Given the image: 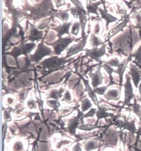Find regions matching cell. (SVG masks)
Returning a JSON list of instances; mask_svg holds the SVG:
<instances>
[{
	"label": "cell",
	"instance_id": "obj_1",
	"mask_svg": "<svg viewBox=\"0 0 141 151\" xmlns=\"http://www.w3.org/2000/svg\"><path fill=\"white\" fill-rule=\"evenodd\" d=\"M141 41L139 30L132 24L111 40L112 51L118 54L129 57L132 54L134 46Z\"/></svg>",
	"mask_w": 141,
	"mask_h": 151
},
{
	"label": "cell",
	"instance_id": "obj_2",
	"mask_svg": "<svg viewBox=\"0 0 141 151\" xmlns=\"http://www.w3.org/2000/svg\"><path fill=\"white\" fill-rule=\"evenodd\" d=\"M73 59H70L68 60L64 59V57L59 58L57 56H54L43 60L39 64L45 68H48L50 72H51L53 70H55L56 69L61 68L65 63L70 62Z\"/></svg>",
	"mask_w": 141,
	"mask_h": 151
},
{
	"label": "cell",
	"instance_id": "obj_3",
	"mask_svg": "<svg viewBox=\"0 0 141 151\" xmlns=\"http://www.w3.org/2000/svg\"><path fill=\"white\" fill-rule=\"evenodd\" d=\"M80 39L76 40L74 37H72L70 36L64 38H59L58 40L56 41L53 42L52 43H48V42H45V44H47L48 45H50L54 49L53 54L55 55H60L61 52L65 50L68 45L72 43L73 41H77L79 40Z\"/></svg>",
	"mask_w": 141,
	"mask_h": 151
},
{
	"label": "cell",
	"instance_id": "obj_4",
	"mask_svg": "<svg viewBox=\"0 0 141 151\" xmlns=\"http://www.w3.org/2000/svg\"><path fill=\"white\" fill-rule=\"evenodd\" d=\"M44 43V39H43L41 43L38 44V48L36 52H35V54L29 57L28 60H30V62H35V63H38L45 56L51 55L52 54H53V51L52 50V49L46 46Z\"/></svg>",
	"mask_w": 141,
	"mask_h": 151
},
{
	"label": "cell",
	"instance_id": "obj_5",
	"mask_svg": "<svg viewBox=\"0 0 141 151\" xmlns=\"http://www.w3.org/2000/svg\"><path fill=\"white\" fill-rule=\"evenodd\" d=\"M36 44L35 43H29V44H24L22 43L21 45L17 46L14 48L13 50L11 52H6V54L11 55L13 57L15 58L17 64H18V62H17V57L24 54L27 56V54H30L31 51L35 47Z\"/></svg>",
	"mask_w": 141,
	"mask_h": 151
},
{
	"label": "cell",
	"instance_id": "obj_6",
	"mask_svg": "<svg viewBox=\"0 0 141 151\" xmlns=\"http://www.w3.org/2000/svg\"><path fill=\"white\" fill-rule=\"evenodd\" d=\"M78 114L76 117H74L72 119H70L68 121V127L66 128H63L65 129L66 131L69 132L70 134L75 136V129L79 127V124L81 123H84V113L83 112H81L80 110L78 109Z\"/></svg>",
	"mask_w": 141,
	"mask_h": 151
},
{
	"label": "cell",
	"instance_id": "obj_7",
	"mask_svg": "<svg viewBox=\"0 0 141 151\" xmlns=\"http://www.w3.org/2000/svg\"><path fill=\"white\" fill-rule=\"evenodd\" d=\"M106 48H107V45L105 44L102 46L100 48L95 47L92 49H85V55L84 56V58L90 57L92 60L100 62L101 57L107 54V53H106Z\"/></svg>",
	"mask_w": 141,
	"mask_h": 151
},
{
	"label": "cell",
	"instance_id": "obj_8",
	"mask_svg": "<svg viewBox=\"0 0 141 151\" xmlns=\"http://www.w3.org/2000/svg\"><path fill=\"white\" fill-rule=\"evenodd\" d=\"M126 82L124 84L125 88V100L123 101L124 104H129L132 99L135 98V95L134 93V90L132 85L131 83V78L129 74L126 75Z\"/></svg>",
	"mask_w": 141,
	"mask_h": 151
},
{
	"label": "cell",
	"instance_id": "obj_9",
	"mask_svg": "<svg viewBox=\"0 0 141 151\" xmlns=\"http://www.w3.org/2000/svg\"><path fill=\"white\" fill-rule=\"evenodd\" d=\"M88 38V36L86 35V36L84 38H82V40L76 44L72 45L71 47H69L67 50V54L64 59H67L68 58H69L75 54H78L79 52L84 50V47L87 43V40Z\"/></svg>",
	"mask_w": 141,
	"mask_h": 151
},
{
	"label": "cell",
	"instance_id": "obj_10",
	"mask_svg": "<svg viewBox=\"0 0 141 151\" xmlns=\"http://www.w3.org/2000/svg\"><path fill=\"white\" fill-rule=\"evenodd\" d=\"M105 142L110 147H116L118 142L119 136L116 131L113 128H110L107 130L105 136L103 137Z\"/></svg>",
	"mask_w": 141,
	"mask_h": 151
},
{
	"label": "cell",
	"instance_id": "obj_11",
	"mask_svg": "<svg viewBox=\"0 0 141 151\" xmlns=\"http://www.w3.org/2000/svg\"><path fill=\"white\" fill-rule=\"evenodd\" d=\"M127 74L130 75L135 87L138 88L141 80V70L138 68L136 65L131 64L129 65V70L127 72Z\"/></svg>",
	"mask_w": 141,
	"mask_h": 151
},
{
	"label": "cell",
	"instance_id": "obj_12",
	"mask_svg": "<svg viewBox=\"0 0 141 151\" xmlns=\"http://www.w3.org/2000/svg\"><path fill=\"white\" fill-rule=\"evenodd\" d=\"M102 62H99V65L97 70L95 73H92L91 71L89 72V75L92 79V85L93 88H96L97 87L103 83V77L100 72V68H102Z\"/></svg>",
	"mask_w": 141,
	"mask_h": 151
},
{
	"label": "cell",
	"instance_id": "obj_13",
	"mask_svg": "<svg viewBox=\"0 0 141 151\" xmlns=\"http://www.w3.org/2000/svg\"><path fill=\"white\" fill-rule=\"evenodd\" d=\"M128 16H129V15H128ZM128 16L125 17V19L123 20L121 22L119 23L118 24L116 25L114 27L111 29L108 33L107 37L105 38V42L106 41L109 42L110 40L113 36H115L116 34L119 33L121 31H122L123 29H124L125 27H126L127 23L129 22V17H128Z\"/></svg>",
	"mask_w": 141,
	"mask_h": 151
},
{
	"label": "cell",
	"instance_id": "obj_14",
	"mask_svg": "<svg viewBox=\"0 0 141 151\" xmlns=\"http://www.w3.org/2000/svg\"><path fill=\"white\" fill-rule=\"evenodd\" d=\"M105 1H103V6H104V9L99 8L98 10L99 11L100 14V15H101V18L103 19L106 22V29H107V31H108L109 29L108 26H109V24H110V23H112V22L118 21V19L117 17H115L114 16H113L112 14H110L108 12V10L107 9V8H106V6H105Z\"/></svg>",
	"mask_w": 141,
	"mask_h": 151
},
{
	"label": "cell",
	"instance_id": "obj_15",
	"mask_svg": "<svg viewBox=\"0 0 141 151\" xmlns=\"http://www.w3.org/2000/svg\"><path fill=\"white\" fill-rule=\"evenodd\" d=\"M132 59V57L129 55L126 59L123 60L121 63L120 65L118 67V68L115 70V73L118 75V77L120 78V86H122V82H123V75L126 71V70L127 67V64L129 61H131Z\"/></svg>",
	"mask_w": 141,
	"mask_h": 151
},
{
	"label": "cell",
	"instance_id": "obj_16",
	"mask_svg": "<svg viewBox=\"0 0 141 151\" xmlns=\"http://www.w3.org/2000/svg\"><path fill=\"white\" fill-rule=\"evenodd\" d=\"M28 24L31 26V30L30 33L28 36V40H30L32 42L35 41H39L40 40L43 39V31H39L37 27H35L33 24H31L28 22Z\"/></svg>",
	"mask_w": 141,
	"mask_h": 151
},
{
	"label": "cell",
	"instance_id": "obj_17",
	"mask_svg": "<svg viewBox=\"0 0 141 151\" xmlns=\"http://www.w3.org/2000/svg\"><path fill=\"white\" fill-rule=\"evenodd\" d=\"M121 87L120 86L119 88H112L109 89L107 92L106 93L105 98L107 100H112V101H118L120 100L121 96Z\"/></svg>",
	"mask_w": 141,
	"mask_h": 151
},
{
	"label": "cell",
	"instance_id": "obj_18",
	"mask_svg": "<svg viewBox=\"0 0 141 151\" xmlns=\"http://www.w3.org/2000/svg\"><path fill=\"white\" fill-rule=\"evenodd\" d=\"M73 24L72 22H64V24L58 26L56 27L52 28L53 30L57 32V36L59 38H62V36L64 34H67L70 36L69 29Z\"/></svg>",
	"mask_w": 141,
	"mask_h": 151
},
{
	"label": "cell",
	"instance_id": "obj_19",
	"mask_svg": "<svg viewBox=\"0 0 141 151\" xmlns=\"http://www.w3.org/2000/svg\"><path fill=\"white\" fill-rule=\"evenodd\" d=\"M80 78L82 79V82H83L84 85L85 86V91H87L88 95H89L91 98V99L93 100L94 103H95L96 105L98 106V100H97V98L96 96L95 93H94L93 90L91 88V87L89 85V80L85 79L84 77H82V76H81V75H80Z\"/></svg>",
	"mask_w": 141,
	"mask_h": 151
},
{
	"label": "cell",
	"instance_id": "obj_20",
	"mask_svg": "<svg viewBox=\"0 0 141 151\" xmlns=\"http://www.w3.org/2000/svg\"><path fill=\"white\" fill-rule=\"evenodd\" d=\"M103 1H99L98 2L93 3L92 1H89V2L87 1V13L90 14H95L97 16H99V14L98 13V9L99 8V6L103 4Z\"/></svg>",
	"mask_w": 141,
	"mask_h": 151
},
{
	"label": "cell",
	"instance_id": "obj_21",
	"mask_svg": "<svg viewBox=\"0 0 141 151\" xmlns=\"http://www.w3.org/2000/svg\"><path fill=\"white\" fill-rule=\"evenodd\" d=\"M98 139H94L92 140H89L84 142V148L87 151H90L94 149L98 148Z\"/></svg>",
	"mask_w": 141,
	"mask_h": 151
},
{
	"label": "cell",
	"instance_id": "obj_22",
	"mask_svg": "<svg viewBox=\"0 0 141 151\" xmlns=\"http://www.w3.org/2000/svg\"><path fill=\"white\" fill-rule=\"evenodd\" d=\"M132 58H134V63H136L137 66L141 67V43L139 45L137 49L131 54L130 55Z\"/></svg>",
	"mask_w": 141,
	"mask_h": 151
},
{
	"label": "cell",
	"instance_id": "obj_23",
	"mask_svg": "<svg viewBox=\"0 0 141 151\" xmlns=\"http://www.w3.org/2000/svg\"><path fill=\"white\" fill-rule=\"evenodd\" d=\"M134 103L130 104V107L132 109V111L139 118L140 123L141 124V105L137 103L136 98H134Z\"/></svg>",
	"mask_w": 141,
	"mask_h": 151
},
{
	"label": "cell",
	"instance_id": "obj_24",
	"mask_svg": "<svg viewBox=\"0 0 141 151\" xmlns=\"http://www.w3.org/2000/svg\"><path fill=\"white\" fill-rule=\"evenodd\" d=\"M64 89L61 87L60 90L53 89L50 91L49 94L47 98H53V99L59 100L60 98L62 97V93L64 92Z\"/></svg>",
	"mask_w": 141,
	"mask_h": 151
},
{
	"label": "cell",
	"instance_id": "obj_25",
	"mask_svg": "<svg viewBox=\"0 0 141 151\" xmlns=\"http://www.w3.org/2000/svg\"><path fill=\"white\" fill-rule=\"evenodd\" d=\"M90 42L93 48L98 47L100 45L103 46V45H105V42H103L98 37L96 36L95 35L93 34H91Z\"/></svg>",
	"mask_w": 141,
	"mask_h": 151
},
{
	"label": "cell",
	"instance_id": "obj_26",
	"mask_svg": "<svg viewBox=\"0 0 141 151\" xmlns=\"http://www.w3.org/2000/svg\"><path fill=\"white\" fill-rule=\"evenodd\" d=\"M124 129L128 130L132 134H134L137 132V129L135 126V119L132 121H126L124 125Z\"/></svg>",
	"mask_w": 141,
	"mask_h": 151
},
{
	"label": "cell",
	"instance_id": "obj_27",
	"mask_svg": "<svg viewBox=\"0 0 141 151\" xmlns=\"http://www.w3.org/2000/svg\"><path fill=\"white\" fill-rule=\"evenodd\" d=\"M79 19L80 21L79 22L80 24V27L82 30V38H84V37L86 36L85 32V24L87 21V17L86 15L80 13Z\"/></svg>",
	"mask_w": 141,
	"mask_h": 151
},
{
	"label": "cell",
	"instance_id": "obj_28",
	"mask_svg": "<svg viewBox=\"0 0 141 151\" xmlns=\"http://www.w3.org/2000/svg\"><path fill=\"white\" fill-rule=\"evenodd\" d=\"M68 10L66 11H56V12L53 13V16H55L58 18H60L63 21H64V22H67L68 19H69V15L68 13Z\"/></svg>",
	"mask_w": 141,
	"mask_h": 151
},
{
	"label": "cell",
	"instance_id": "obj_29",
	"mask_svg": "<svg viewBox=\"0 0 141 151\" xmlns=\"http://www.w3.org/2000/svg\"><path fill=\"white\" fill-rule=\"evenodd\" d=\"M81 107H82V112L84 113L92 107V103L88 98H84V99L82 101Z\"/></svg>",
	"mask_w": 141,
	"mask_h": 151
},
{
	"label": "cell",
	"instance_id": "obj_30",
	"mask_svg": "<svg viewBox=\"0 0 141 151\" xmlns=\"http://www.w3.org/2000/svg\"><path fill=\"white\" fill-rule=\"evenodd\" d=\"M103 63H105V64H107L112 67H118L120 65L121 62H120V60L118 59L117 57H115L109 60L108 61H106L104 62Z\"/></svg>",
	"mask_w": 141,
	"mask_h": 151
},
{
	"label": "cell",
	"instance_id": "obj_31",
	"mask_svg": "<svg viewBox=\"0 0 141 151\" xmlns=\"http://www.w3.org/2000/svg\"><path fill=\"white\" fill-rule=\"evenodd\" d=\"M101 126L98 125H93V124H82L81 126H79L78 129L83 131H90L91 130H93L96 128H100Z\"/></svg>",
	"mask_w": 141,
	"mask_h": 151
},
{
	"label": "cell",
	"instance_id": "obj_32",
	"mask_svg": "<svg viewBox=\"0 0 141 151\" xmlns=\"http://www.w3.org/2000/svg\"><path fill=\"white\" fill-rule=\"evenodd\" d=\"M71 2L73 3V4H74L75 8H77L82 14H83L84 15L87 14V13L86 12V11L84 9L83 5H82V3L80 1H78V0H74V1H71Z\"/></svg>",
	"mask_w": 141,
	"mask_h": 151
},
{
	"label": "cell",
	"instance_id": "obj_33",
	"mask_svg": "<svg viewBox=\"0 0 141 151\" xmlns=\"http://www.w3.org/2000/svg\"><path fill=\"white\" fill-rule=\"evenodd\" d=\"M46 104H48V106H50V107L53 108V109L56 110L58 113H59L58 108L60 106V102L56 101V100H49V101H46Z\"/></svg>",
	"mask_w": 141,
	"mask_h": 151
},
{
	"label": "cell",
	"instance_id": "obj_34",
	"mask_svg": "<svg viewBox=\"0 0 141 151\" xmlns=\"http://www.w3.org/2000/svg\"><path fill=\"white\" fill-rule=\"evenodd\" d=\"M80 27V22H75L72 26V29H71V31H70V33H71L73 35H74V36H77L79 33Z\"/></svg>",
	"mask_w": 141,
	"mask_h": 151
},
{
	"label": "cell",
	"instance_id": "obj_35",
	"mask_svg": "<svg viewBox=\"0 0 141 151\" xmlns=\"http://www.w3.org/2000/svg\"><path fill=\"white\" fill-rule=\"evenodd\" d=\"M108 88V86L97 87V88L93 89V91L95 94H98L99 95H105Z\"/></svg>",
	"mask_w": 141,
	"mask_h": 151
},
{
	"label": "cell",
	"instance_id": "obj_36",
	"mask_svg": "<svg viewBox=\"0 0 141 151\" xmlns=\"http://www.w3.org/2000/svg\"><path fill=\"white\" fill-rule=\"evenodd\" d=\"M116 13L118 14H122V15L126 14V9L120 3H116Z\"/></svg>",
	"mask_w": 141,
	"mask_h": 151
},
{
	"label": "cell",
	"instance_id": "obj_37",
	"mask_svg": "<svg viewBox=\"0 0 141 151\" xmlns=\"http://www.w3.org/2000/svg\"><path fill=\"white\" fill-rule=\"evenodd\" d=\"M31 89H27V90H23L22 91H20V93L18 95V100L21 101V102H23V101L24 100L27 95V93L29 92V90Z\"/></svg>",
	"mask_w": 141,
	"mask_h": 151
},
{
	"label": "cell",
	"instance_id": "obj_38",
	"mask_svg": "<svg viewBox=\"0 0 141 151\" xmlns=\"http://www.w3.org/2000/svg\"><path fill=\"white\" fill-rule=\"evenodd\" d=\"M51 21V18H49V19H46L42 22H40V24L37 26V29H45V27H46L47 26H48L50 24V22Z\"/></svg>",
	"mask_w": 141,
	"mask_h": 151
},
{
	"label": "cell",
	"instance_id": "obj_39",
	"mask_svg": "<svg viewBox=\"0 0 141 151\" xmlns=\"http://www.w3.org/2000/svg\"><path fill=\"white\" fill-rule=\"evenodd\" d=\"M23 144L20 141H17L13 146V151H22L24 149Z\"/></svg>",
	"mask_w": 141,
	"mask_h": 151
},
{
	"label": "cell",
	"instance_id": "obj_40",
	"mask_svg": "<svg viewBox=\"0 0 141 151\" xmlns=\"http://www.w3.org/2000/svg\"><path fill=\"white\" fill-rule=\"evenodd\" d=\"M72 100V97L71 95H70V93L69 90L66 91L65 93H64V98L62 99V101H66V102H70V101Z\"/></svg>",
	"mask_w": 141,
	"mask_h": 151
},
{
	"label": "cell",
	"instance_id": "obj_41",
	"mask_svg": "<svg viewBox=\"0 0 141 151\" xmlns=\"http://www.w3.org/2000/svg\"><path fill=\"white\" fill-rule=\"evenodd\" d=\"M69 11L70 13H71L73 16L75 17V18H79V14L80 13H81L80 11L76 8H74V7H73V8H70L69 9Z\"/></svg>",
	"mask_w": 141,
	"mask_h": 151
},
{
	"label": "cell",
	"instance_id": "obj_42",
	"mask_svg": "<svg viewBox=\"0 0 141 151\" xmlns=\"http://www.w3.org/2000/svg\"><path fill=\"white\" fill-rule=\"evenodd\" d=\"M97 113V109L95 108H91L90 109V111L88 112L87 114H85L83 118H93V116L95 115Z\"/></svg>",
	"mask_w": 141,
	"mask_h": 151
},
{
	"label": "cell",
	"instance_id": "obj_43",
	"mask_svg": "<svg viewBox=\"0 0 141 151\" xmlns=\"http://www.w3.org/2000/svg\"><path fill=\"white\" fill-rule=\"evenodd\" d=\"M36 103H37V101H35L33 98H31L30 100H29L27 102V105H28V107L32 109H35L37 108V105H36Z\"/></svg>",
	"mask_w": 141,
	"mask_h": 151
},
{
	"label": "cell",
	"instance_id": "obj_44",
	"mask_svg": "<svg viewBox=\"0 0 141 151\" xmlns=\"http://www.w3.org/2000/svg\"><path fill=\"white\" fill-rule=\"evenodd\" d=\"M11 110H9V108H8V110H4V119L6 122H8L11 120Z\"/></svg>",
	"mask_w": 141,
	"mask_h": 151
},
{
	"label": "cell",
	"instance_id": "obj_45",
	"mask_svg": "<svg viewBox=\"0 0 141 151\" xmlns=\"http://www.w3.org/2000/svg\"><path fill=\"white\" fill-rule=\"evenodd\" d=\"M100 26L99 23L98 22L95 24V27H94L93 34H98L100 33Z\"/></svg>",
	"mask_w": 141,
	"mask_h": 151
},
{
	"label": "cell",
	"instance_id": "obj_46",
	"mask_svg": "<svg viewBox=\"0 0 141 151\" xmlns=\"http://www.w3.org/2000/svg\"><path fill=\"white\" fill-rule=\"evenodd\" d=\"M55 3L56 5L57 8H60V6H64V5L66 4V3L64 1H55Z\"/></svg>",
	"mask_w": 141,
	"mask_h": 151
},
{
	"label": "cell",
	"instance_id": "obj_47",
	"mask_svg": "<svg viewBox=\"0 0 141 151\" xmlns=\"http://www.w3.org/2000/svg\"><path fill=\"white\" fill-rule=\"evenodd\" d=\"M123 2H125V3L127 5V6L128 7L129 9H132V6H133V3L134 1H124Z\"/></svg>",
	"mask_w": 141,
	"mask_h": 151
},
{
	"label": "cell",
	"instance_id": "obj_48",
	"mask_svg": "<svg viewBox=\"0 0 141 151\" xmlns=\"http://www.w3.org/2000/svg\"><path fill=\"white\" fill-rule=\"evenodd\" d=\"M73 151H82V149H81L80 144H75V146L73 147Z\"/></svg>",
	"mask_w": 141,
	"mask_h": 151
},
{
	"label": "cell",
	"instance_id": "obj_49",
	"mask_svg": "<svg viewBox=\"0 0 141 151\" xmlns=\"http://www.w3.org/2000/svg\"><path fill=\"white\" fill-rule=\"evenodd\" d=\"M140 136H141V125H140V126L139 127V131H137V137H136V139H137V140H139Z\"/></svg>",
	"mask_w": 141,
	"mask_h": 151
},
{
	"label": "cell",
	"instance_id": "obj_50",
	"mask_svg": "<svg viewBox=\"0 0 141 151\" xmlns=\"http://www.w3.org/2000/svg\"><path fill=\"white\" fill-rule=\"evenodd\" d=\"M8 103L11 104H13L14 103V100L13 99V98H9L8 99Z\"/></svg>",
	"mask_w": 141,
	"mask_h": 151
},
{
	"label": "cell",
	"instance_id": "obj_51",
	"mask_svg": "<svg viewBox=\"0 0 141 151\" xmlns=\"http://www.w3.org/2000/svg\"><path fill=\"white\" fill-rule=\"evenodd\" d=\"M138 144H137V148L138 149H139L140 150H141V137H140L139 138V141H138Z\"/></svg>",
	"mask_w": 141,
	"mask_h": 151
},
{
	"label": "cell",
	"instance_id": "obj_52",
	"mask_svg": "<svg viewBox=\"0 0 141 151\" xmlns=\"http://www.w3.org/2000/svg\"><path fill=\"white\" fill-rule=\"evenodd\" d=\"M139 95L140 96H141V80H140V82L139 83Z\"/></svg>",
	"mask_w": 141,
	"mask_h": 151
},
{
	"label": "cell",
	"instance_id": "obj_53",
	"mask_svg": "<svg viewBox=\"0 0 141 151\" xmlns=\"http://www.w3.org/2000/svg\"><path fill=\"white\" fill-rule=\"evenodd\" d=\"M139 101H140V103H141V96H140V98H139Z\"/></svg>",
	"mask_w": 141,
	"mask_h": 151
},
{
	"label": "cell",
	"instance_id": "obj_54",
	"mask_svg": "<svg viewBox=\"0 0 141 151\" xmlns=\"http://www.w3.org/2000/svg\"><path fill=\"white\" fill-rule=\"evenodd\" d=\"M104 151H106V150H105ZM107 151H113V150H107Z\"/></svg>",
	"mask_w": 141,
	"mask_h": 151
},
{
	"label": "cell",
	"instance_id": "obj_55",
	"mask_svg": "<svg viewBox=\"0 0 141 151\" xmlns=\"http://www.w3.org/2000/svg\"><path fill=\"white\" fill-rule=\"evenodd\" d=\"M139 68H140V69H141V67H139Z\"/></svg>",
	"mask_w": 141,
	"mask_h": 151
}]
</instances>
